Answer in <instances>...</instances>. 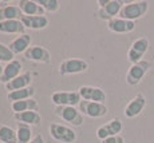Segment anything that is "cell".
I'll return each mask as SVG.
<instances>
[{"mask_svg":"<svg viewBox=\"0 0 154 143\" xmlns=\"http://www.w3.org/2000/svg\"><path fill=\"white\" fill-rule=\"evenodd\" d=\"M147 10H149V3L145 2V0L125 3L119 12V17L130 20V22H135V20L141 19L142 16H145Z\"/></svg>","mask_w":154,"mask_h":143,"instance_id":"1","label":"cell"},{"mask_svg":"<svg viewBox=\"0 0 154 143\" xmlns=\"http://www.w3.org/2000/svg\"><path fill=\"white\" fill-rule=\"evenodd\" d=\"M98 4H99V11H98L99 19L109 22V20L117 17V15H119L125 2H121V0H99Z\"/></svg>","mask_w":154,"mask_h":143,"instance_id":"2","label":"cell"},{"mask_svg":"<svg viewBox=\"0 0 154 143\" xmlns=\"http://www.w3.org/2000/svg\"><path fill=\"white\" fill-rule=\"evenodd\" d=\"M55 115L58 118L63 119L64 122H67V123L72 124V126H76V127L82 126L85 122L82 112L72 106H56Z\"/></svg>","mask_w":154,"mask_h":143,"instance_id":"3","label":"cell"},{"mask_svg":"<svg viewBox=\"0 0 154 143\" xmlns=\"http://www.w3.org/2000/svg\"><path fill=\"white\" fill-rule=\"evenodd\" d=\"M152 68V63L147 60H141L135 64H131L126 74V83L129 86H137L141 83L146 72Z\"/></svg>","mask_w":154,"mask_h":143,"instance_id":"4","label":"cell"},{"mask_svg":"<svg viewBox=\"0 0 154 143\" xmlns=\"http://www.w3.org/2000/svg\"><path fill=\"white\" fill-rule=\"evenodd\" d=\"M50 134L56 142L60 143H74L76 141V134L72 129L63 124L52 123L50 126Z\"/></svg>","mask_w":154,"mask_h":143,"instance_id":"5","label":"cell"},{"mask_svg":"<svg viewBox=\"0 0 154 143\" xmlns=\"http://www.w3.org/2000/svg\"><path fill=\"white\" fill-rule=\"evenodd\" d=\"M52 103L56 106H79L82 98L78 91H58L51 95Z\"/></svg>","mask_w":154,"mask_h":143,"instance_id":"6","label":"cell"},{"mask_svg":"<svg viewBox=\"0 0 154 143\" xmlns=\"http://www.w3.org/2000/svg\"><path fill=\"white\" fill-rule=\"evenodd\" d=\"M79 111L82 115L90 118H102L107 114V107L105 103L88 102V100H81L79 103Z\"/></svg>","mask_w":154,"mask_h":143,"instance_id":"7","label":"cell"},{"mask_svg":"<svg viewBox=\"0 0 154 143\" xmlns=\"http://www.w3.org/2000/svg\"><path fill=\"white\" fill-rule=\"evenodd\" d=\"M149 50V40L146 38H140L131 44V47L127 51V59L131 64H135L138 62L143 60V55Z\"/></svg>","mask_w":154,"mask_h":143,"instance_id":"8","label":"cell"},{"mask_svg":"<svg viewBox=\"0 0 154 143\" xmlns=\"http://www.w3.org/2000/svg\"><path fill=\"white\" fill-rule=\"evenodd\" d=\"M88 68L87 62L82 59H67L63 60L59 65V74L60 75H72V74L86 72Z\"/></svg>","mask_w":154,"mask_h":143,"instance_id":"9","label":"cell"},{"mask_svg":"<svg viewBox=\"0 0 154 143\" xmlns=\"http://www.w3.org/2000/svg\"><path fill=\"white\" fill-rule=\"evenodd\" d=\"M79 95L83 100L88 102H97V103H105L107 99L106 92L99 87H93V86H82L78 90Z\"/></svg>","mask_w":154,"mask_h":143,"instance_id":"10","label":"cell"},{"mask_svg":"<svg viewBox=\"0 0 154 143\" xmlns=\"http://www.w3.org/2000/svg\"><path fill=\"white\" fill-rule=\"evenodd\" d=\"M123 126H122V122L121 119L114 118L111 119L110 122H107L106 124L100 126L98 130H97V136L103 141V139L109 138V136H114V135H119V132L122 131Z\"/></svg>","mask_w":154,"mask_h":143,"instance_id":"11","label":"cell"},{"mask_svg":"<svg viewBox=\"0 0 154 143\" xmlns=\"http://www.w3.org/2000/svg\"><path fill=\"white\" fill-rule=\"evenodd\" d=\"M145 106H146V98L143 96V94H137L125 107V117L131 119L135 118L143 111Z\"/></svg>","mask_w":154,"mask_h":143,"instance_id":"12","label":"cell"},{"mask_svg":"<svg viewBox=\"0 0 154 143\" xmlns=\"http://www.w3.org/2000/svg\"><path fill=\"white\" fill-rule=\"evenodd\" d=\"M107 28L115 34H129V32L134 31L135 22H130V20L122 19V17H114L107 22Z\"/></svg>","mask_w":154,"mask_h":143,"instance_id":"13","label":"cell"},{"mask_svg":"<svg viewBox=\"0 0 154 143\" xmlns=\"http://www.w3.org/2000/svg\"><path fill=\"white\" fill-rule=\"evenodd\" d=\"M24 56L28 60L38 62V63H48L50 62V55L48 50L44 48L42 46H31L28 47V50L24 52Z\"/></svg>","mask_w":154,"mask_h":143,"instance_id":"14","label":"cell"},{"mask_svg":"<svg viewBox=\"0 0 154 143\" xmlns=\"http://www.w3.org/2000/svg\"><path fill=\"white\" fill-rule=\"evenodd\" d=\"M22 16H23V12L19 8V5L0 3V22H5V20H20Z\"/></svg>","mask_w":154,"mask_h":143,"instance_id":"15","label":"cell"},{"mask_svg":"<svg viewBox=\"0 0 154 143\" xmlns=\"http://www.w3.org/2000/svg\"><path fill=\"white\" fill-rule=\"evenodd\" d=\"M20 71H22V63L16 59H14L12 62L7 63V65L4 67L2 76H0V82L7 84L8 82H11L20 75Z\"/></svg>","mask_w":154,"mask_h":143,"instance_id":"16","label":"cell"},{"mask_svg":"<svg viewBox=\"0 0 154 143\" xmlns=\"http://www.w3.org/2000/svg\"><path fill=\"white\" fill-rule=\"evenodd\" d=\"M31 83H32V75L29 72H24V74H20V75L17 76V78H15L14 80L8 82L7 84H5V88H7L8 92H12V91L31 87Z\"/></svg>","mask_w":154,"mask_h":143,"instance_id":"17","label":"cell"},{"mask_svg":"<svg viewBox=\"0 0 154 143\" xmlns=\"http://www.w3.org/2000/svg\"><path fill=\"white\" fill-rule=\"evenodd\" d=\"M20 22L24 24L26 28H31V29H44L48 26V19L44 15H36V16L23 15L20 17Z\"/></svg>","mask_w":154,"mask_h":143,"instance_id":"18","label":"cell"},{"mask_svg":"<svg viewBox=\"0 0 154 143\" xmlns=\"http://www.w3.org/2000/svg\"><path fill=\"white\" fill-rule=\"evenodd\" d=\"M31 41H32V39L28 34H23V35H19L17 38H15L8 47H10V50L15 55H16V53H24L28 50V47H31L29 46Z\"/></svg>","mask_w":154,"mask_h":143,"instance_id":"19","label":"cell"},{"mask_svg":"<svg viewBox=\"0 0 154 143\" xmlns=\"http://www.w3.org/2000/svg\"><path fill=\"white\" fill-rule=\"evenodd\" d=\"M17 5H19V8L22 10L23 15H27V16L44 15V10L39 5V3L34 2V0H20Z\"/></svg>","mask_w":154,"mask_h":143,"instance_id":"20","label":"cell"},{"mask_svg":"<svg viewBox=\"0 0 154 143\" xmlns=\"http://www.w3.org/2000/svg\"><path fill=\"white\" fill-rule=\"evenodd\" d=\"M24 31H26V27L20 20H5V22H0V32H3V34L23 35Z\"/></svg>","mask_w":154,"mask_h":143,"instance_id":"21","label":"cell"},{"mask_svg":"<svg viewBox=\"0 0 154 143\" xmlns=\"http://www.w3.org/2000/svg\"><path fill=\"white\" fill-rule=\"evenodd\" d=\"M14 118L17 120V123H24L28 126H36L42 120L39 112L36 111H24L19 112V114H14Z\"/></svg>","mask_w":154,"mask_h":143,"instance_id":"22","label":"cell"},{"mask_svg":"<svg viewBox=\"0 0 154 143\" xmlns=\"http://www.w3.org/2000/svg\"><path fill=\"white\" fill-rule=\"evenodd\" d=\"M11 108H12L15 114H19V112H24V111H36L39 108V104H38V102L34 98H31V99L11 103Z\"/></svg>","mask_w":154,"mask_h":143,"instance_id":"23","label":"cell"},{"mask_svg":"<svg viewBox=\"0 0 154 143\" xmlns=\"http://www.w3.org/2000/svg\"><path fill=\"white\" fill-rule=\"evenodd\" d=\"M35 94V88L34 87H27L23 88V90H17L8 92V100L11 103L14 102H19V100H26V99H31Z\"/></svg>","mask_w":154,"mask_h":143,"instance_id":"24","label":"cell"},{"mask_svg":"<svg viewBox=\"0 0 154 143\" xmlns=\"http://www.w3.org/2000/svg\"><path fill=\"white\" fill-rule=\"evenodd\" d=\"M16 136H17V143H29L32 141V130L31 126L24 123H17L16 127Z\"/></svg>","mask_w":154,"mask_h":143,"instance_id":"25","label":"cell"},{"mask_svg":"<svg viewBox=\"0 0 154 143\" xmlns=\"http://www.w3.org/2000/svg\"><path fill=\"white\" fill-rule=\"evenodd\" d=\"M0 142L3 143H17L16 130L8 126L0 124Z\"/></svg>","mask_w":154,"mask_h":143,"instance_id":"26","label":"cell"},{"mask_svg":"<svg viewBox=\"0 0 154 143\" xmlns=\"http://www.w3.org/2000/svg\"><path fill=\"white\" fill-rule=\"evenodd\" d=\"M38 3L44 11H48V12H56L60 7V3L58 0H38Z\"/></svg>","mask_w":154,"mask_h":143,"instance_id":"27","label":"cell"},{"mask_svg":"<svg viewBox=\"0 0 154 143\" xmlns=\"http://www.w3.org/2000/svg\"><path fill=\"white\" fill-rule=\"evenodd\" d=\"M14 58H15V53L10 50V47L0 43V62L10 63V62L14 60Z\"/></svg>","mask_w":154,"mask_h":143,"instance_id":"28","label":"cell"},{"mask_svg":"<svg viewBox=\"0 0 154 143\" xmlns=\"http://www.w3.org/2000/svg\"><path fill=\"white\" fill-rule=\"evenodd\" d=\"M102 143H125V139L121 135H114V136H109V138L103 139Z\"/></svg>","mask_w":154,"mask_h":143,"instance_id":"29","label":"cell"},{"mask_svg":"<svg viewBox=\"0 0 154 143\" xmlns=\"http://www.w3.org/2000/svg\"><path fill=\"white\" fill-rule=\"evenodd\" d=\"M29 143H44V138L42 135H36L35 138H32V141Z\"/></svg>","mask_w":154,"mask_h":143,"instance_id":"30","label":"cell"},{"mask_svg":"<svg viewBox=\"0 0 154 143\" xmlns=\"http://www.w3.org/2000/svg\"><path fill=\"white\" fill-rule=\"evenodd\" d=\"M3 70H4V67H2V64H0V76H2V74H3Z\"/></svg>","mask_w":154,"mask_h":143,"instance_id":"31","label":"cell"}]
</instances>
